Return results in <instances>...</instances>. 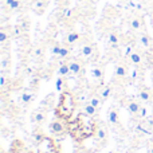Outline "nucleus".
<instances>
[{"label": "nucleus", "instance_id": "nucleus-41", "mask_svg": "<svg viewBox=\"0 0 153 153\" xmlns=\"http://www.w3.org/2000/svg\"><path fill=\"white\" fill-rule=\"evenodd\" d=\"M78 1H79V3H82V1H86V0H78Z\"/></svg>", "mask_w": 153, "mask_h": 153}, {"label": "nucleus", "instance_id": "nucleus-26", "mask_svg": "<svg viewBox=\"0 0 153 153\" xmlns=\"http://www.w3.org/2000/svg\"><path fill=\"white\" fill-rule=\"evenodd\" d=\"M109 122L113 125L118 124V113H117V110H114V109H111L110 111H109V117H108Z\"/></svg>", "mask_w": 153, "mask_h": 153}, {"label": "nucleus", "instance_id": "nucleus-40", "mask_svg": "<svg viewBox=\"0 0 153 153\" xmlns=\"http://www.w3.org/2000/svg\"><path fill=\"white\" fill-rule=\"evenodd\" d=\"M26 74L32 75V74H34V69H32V67H27V69H26Z\"/></svg>", "mask_w": 153, "mask_h": 153}, {"label": "nucleus", "instance_id": "nucleus-8", "mask_svg": "<svg viewBox=\"0 0 153 153\" xmlns=\"http://www.w3.org/2000/svg\"><path fill=\"white\" fill-rule=\"evenodd\" d=\"M46 121V110L45 109H36V110L34 111V114H32V122H35V124H43V122Z\"/></svg>", "mask_w": 153, "mask_h": 153}, {"label": "nucleus", "instance_id": "nucleus-33", "mask_svg": "<svg viewBox=\"0 0 153 153\" xmlns=\"http://www.w3.org/2000/svg\"><path fill=\"white\" fill-rule=\"evenodd\" d=\"M55 86H56V90H58V91H62V90H63V78H58V79H56Z\"/></svg>", "mask_w": 153, "mask_h": 153}, {"label": "nucleus", "instance_id": "nucleus-28", "mask_svg": "<svg viewBox=\"0 0 153 153\" xmlns=\"http://www.w3.org/2000/svg\"><path fill=\"white\" fill-rule=\"evenodd\" d=\"M10 66V58H8L7 54L3 53V56H1V61H0V67H1V71H5Z\"/></svg>", "mask_w": 153, "mask_h": 153}, {"label": "nucleus", "instance_id": "nucleus-18", "mask_svg": "<svg viewBox=\"0 0 153 153\" xmlns=\"http://www.w3.org/2000/svg\"><path fill=\"white\" fill-rule=\"evenodd\" d=\"M93 53H94V47H93V45H85L82 46L81 48V55L85 56V58H89V56L93 55Z\"/></svg>", "mask_w": 153, "mask_h": 153}, {"label": "nucleus", "instance_id": "nucleus-42", "mask_svg": "<svg viewBox=\"0 0 153 153\" xmlns=\"http://www.w3.org/2000/svg\"><path fill=\"white\" fill-rule=\"evenodd\" d=\"M151 20H152V27H153V18H152V19H151Z\"/></svg>", "mask_w": 153, "mask_h": 153}, {"label": "nucleus", "instance_id": "nucleus-20", "mask_svg": "<svg viewBox=\"0 0 153 153\" xmlns=\"http://www.w3.org/2000/svg\"><path fill=\"white\" fill-rule=\"evenodd\" d=\"M69 65H70V70H71V74L78 75L79 73L82 71V63H81V62L73 61V62H70Z\"/></svg>", "mask_w": 153, "mask_h": 153}, {"label": "nucleus", "instance_id": "nucleus-13", "mask_svg": "<svg viewBox=\"0 0 153 153\" xmlns=\"http://www.w3.org/2000/svg\"><path fill=\"white\" fill-rule=\"evenodd\" d=\"M82 113H85V114H87V116H90V117H95V114H97V111H98V109L97 108H94V106L91 105V103H85L83 105V108H82Z\"/></svg>", "mask_w": 153, "mask_h": 153}, {"label": "nucleus", "instance_id": "nucleus-31", "mask_svg": "<svg viewBox=\"0 0 153 153\" xmlns=\"http://www.w3.org/2000/svg\"><path fill=\"white\" fill-rule=\"evenodd\" d=\"M45 137H46V136L43 134V132H42V130H39V129H36V130H34V132H32V138H34V141L36 144L40 143V141H42Z\"/></svg>", "mask_w": 153, "mask_h": 153}, {"label": "nucleus", "instance_id": "nucleus-16", "mask_svg": "<svg viewBox=\"0 0 153 153\" xmlns=\"http://www.w3.org/2000/svg\"><path fill=\"white\" fill-rule=\"evenodd\" d=\"M11 36H12V34H11V28H10V31H8L7 27H1V30H0V43L4 45Z\"/></svg>", "mask_w": 153, "mask_h": 153}, {"label": "nucleus", "instance_id": "nucleus-27", "mask_svg": "<svg viewBox=\"0 0 153 153\" xmlns=\"http://www.w3.org/2000/svg\"><path fill=\"white\" fill-rule=\"evenodd\" d=\"M100 95H101V98H102V101L109 100V98H110V95H111V87L110 86H105L102 90H101Z\"/></svg>", "mask_w": 153, "mask_h": 153}, {"label": "nucleus", "instance_id": "nucleus-29", "mask_svg": "<svg viewBox=\"0 0 153 153\" xmlns=\"http://www.w3.org/2000/svg\"><path fill=\"white\" fill-rule=\"evenodd\" d=\"M58 56H59L61 59H66V58H69V56H70V46H62Z\"/></svg>", "mask_w": 153, "mask_h": 153}, {"label": "nucleus", "instance_id": "nucleus-44", "mask_svg": "<svg viewBox=\"0 0 153 153\" xmlns=\"http://www.w3.org/2000/svg\"><path fill=\"white\" fill-rule=\"evenodd\" d=\"M122 1H128V0H122Z\"/></svg>", "mask_w": 153, "mask_h": 153}, {"label": "nucleus", "instance_id": "nucleus-38", "mask_svg": "<svg viewBox=\"0 0 153 153\" xmlns=\"http://www.w3.org/2000/svg\"><path fill=\"white\" fill-rule=\"evenodd\" d=\"M76 100H78L79 102H83L85 100H87V94H86L85 91H83V93H81V94L76 95Z\"/></svg>", "mask_w": 153, "mask_h": 153}, {"label": "nucleus", "instance_id": "nucleus-39", "mask_svg": "<svg viewBox=\"0 0 153 153\" xmlns=\"http://www.w3.org/2000/svg\"><path fill=\"white\" fill-rule=\"evenodd\" d=\"M137 74H138L137 69H134V70L132 71V75H130V78H132V79H137Z\"/></svg>", "mask_w": 153, "mask_h": 153}, {"label": "nucleus", "instance_id": "nucleus-1", "mask_svg": "<svg viewBox=\"0 0 153 153\" xmlns=\"http://www.w3.org/2000/svg\"><path fill=\"white\" fill-rule=\"evenodd\" d=\"M97 126L98 125L94 117H90L81 111V113H78L75 120L69 121V134L76 143H82L83 140L95 134Z\"/></svg>", "mask_w": 153, "mask_h": 153}, {"label": "nucleus", "instance_id": "nucleus-7", "mask_svg": "<svg viewBox=\"0 0 153 153\" xmlns=\"http://www.w3.org/2000/svg\"><path fill=\"white\" fill-rule=\"evenodd\" d=\"M140 109H141V103L138 102V101H136V100H130L129 102H128V105H126V110L129 111V114H132V116L138 114Z\"/></svg>", "mask_w": 153, "mask_h": 153}, {"label": "nucleus", "instance_id": "nucleus-11", "mask_svg": "<svg viewBox=\"0 0 153 153\" xmlns=\"http://www.w3.org/2000/svg\"><path fill=\"white\" fill-rule=\"evenodd\" d=\"M138 100L141 102H149L152 100V91L149 89H146V87L140 89V91H138Z\"/></svg>", "mask_w": 153, "mask_h": 153}, {"label": "nucleus", "instance_id": "nucleus-37", "mask_svg": "<svg viewBox=\"0 0 153 153\" xmlns=\"http://www.w3.org/2000/svg\"><path fill=\"white\" fill-rule=\"evenodd\" d=\"M146 114H148V111H146V109L144 108V106H141L140 111H138V117H140V118H144V117H146Z\"/></svg>", "mask_w": 153, "mask_h": 153}, {"label": "nucleus", "instance_id": "nucleus-19", "mask_svg": "<svg viewBox=\"0 0 153 153\" xmlns=\"http://www.w3.org/2000/svg\"><path fill=\"white\" fill-rule=\"evenodd\" d=\"M58 74H59V76H69L70 74H71L70 65L69 63H62L58 69Z\"/></svg>", "mask_w": 153, "mask_h": 153}, {"label": "nucleus", "instance_id": "nucleus-24", "mask_svg": "<svg viewBox=\"0 0 153 153\" xmlns=\"http://www.w3.org/2000/svg\"><path fill=\"white\" fill-rule=\"evenodd\" d=\"M91 75H93V78H94V79L102 82V78H103V70H102V67L95 66L94 69L91 70Z\"/></svg>", "mask_w": 153, "mask_h": 153}, {"label": "nucleus", "instance_id": "nucleus-25", "mask_svg": "<svg viewBox=\"0 0 153 153\" xmlns=\"http://www.w3.org/2000/svg\"><path fill=\"white\" fill-rule=\"evenodd\" d=\"M129 61L132 62L133 65H140L141 62H143V54L138 53V51H134V53L129 56Z\"/></svg>", "mask_w": 153, "mask_h": 153}, {"label": "nucleus", "instance_id": "nucleus-3", "mask_svg": "<svg viewBox=\"0 0 153 153\" xmlns=\"http://www.w3.org/2000/svg\"><path fill=\"white\" fill-rule=\"evenodd\" d=\"M48 129H50V133L56 138V140H61V138L66 137L67 133H69V122L62 120V118L55 117V120L51 121Z\"/></svg>", "mask_w": 153, "mask_h": 153}, {"label": "nucleus", "instance_id": "nucleus-23", "mask_svg": "<svg viewBox=\"0 0 153 153\" xmlns=\"http://www.w3.org/2000/svg\"><path fill=\"white\" fill-rule=\"evenodd\" d=\"M24 32H26V31H24V30L22 28L19 24H15L13 27H11V34H12V38H16V39H18V38L23 36Z\"/></svg>", "mask_w": 153, "mask_h": 153}, {"label": "nucleus", "instance_id": "nucleus-2", "mask_svg": "<svg viewBox=\"0 0 153 153\" xmlns=\"http://www.w3.org/2000/svg\"><path fill=\"white\" fill-rule=\"evenodd\" d=\"M75 106L76 102L73 93L69 90H65L59 95V102L55 108V117L65 120L67 122L71 121V117L75 111Z\"/></svg>", "mask_w": 153, "mask_h": 153}, {"label": "nucleus", "instance_id": "nucleus-32", "mask_svg": "<svg viewBox=\"0 0 153 153\" xmlns=\"http://www.w3.org/2000/svg\"><path fill=\"white\" fill-rule=\"evenodd\" d=\"M73 13H74V10H71V8H65V10L62 11V18L70 19V18H73Z\"/></svg>", "mask_w": 153, "mask_h": 153}, {"label": "nucleus", "instance_id": "nucleus-43", "mask_svg": "<svg viewBox=\"0 0 153 153\" xmlns=\"http://www.w3.org/2000/svg\"><path fill=\"white\" fill-rule=\"evenodd\" d=\"M151 153H153V148H152V149H151Z\"/></svg>", "mask_w": 153, "mask_h": 153}, {"label": "nucleus", "instance_id": "nucleus-21", "mask_svg": "<svg viewBox=\"0 0 153 153\" xmlns=\"http://www.w3.org/2000/svg\"><path fill=\"white\" fill-rule=\"evenodd\" d=\"M126 74H128L126 66H125L124 63H117V66H116V75L118 76V78H125Z\"/></svg>", "mask_w": 153, "mask_h": 153}, {"label": "nucleus", "instance_id": "nucleus-36", "mask_svg": "<svg viewBox=\"0 0 153 153\" xmlns=\"http://www.w3.org/2000/svg\"><path fill=\"white\" fill-rule=\"evenodd\" d=\"M61 47H62V46L55 45L53 48H51V53H53L54 55H56V56H58V55H59V51H61Z\"/></svg>", "mask_w": 153, "mask_h": 153}, {"label": "nucleus", "instance_id": "nucleus-34", "mask_svg": "<svg viewBox=\"0 0 153 153\" xmlns=\"http://www.w3.org/2000/svg\"><path fill=\"white\" fill-rule=\"evenodd\" d=\"M5 82H7V78H5V71H1V75H0V86L4 89L5 87Z\"/></svg>", "mask_w": 153, "mask_h": 153}, {"label": "nucleus", "instance_id": "nucleus-10", "mask_svg": "<svg viewBox=\"0 0 153 153\" xmlns=\"http://www.w3.org/2000/svg\"><path fill=\"white\" fill-rule=\"evenodd\" d=\"M108 43L111 46V48H118L120 46V35L117 32H110L108 35Z\"/></svg>", "mask_w": 153, "mask_h": 153}, {"label": "nucleus", "instance_id": "nucleus-9", "mask_svg": "<svg viewBox=\"0 0 153 153\" xmlns=\"http://www.w3.org/2000/svg\"><path fill=\"white\" fill-rule=\"evenodd\" d=\"M138 45L144 48L151 47V38H149V35L146 34L145 31H141L140 34H138Z\"/></svg>", "mask_w": 153, "mask_h": 153}, {"label": "nucleus", "instance_id": "nucleus-35", "mask_svg": "<svg viewBox=\"0 0 153 153\" xmlns=\"http://www.w3.org/2000/svg\"><path fill=\"white\" fill-rule=\"evenodd\" d=\"M42 55H43V50H42V48H40V47L35 48V50H34V56H35V58H40Z\"/></svg>", "mask_w": 153, "mask_h": 153}, {"label": "nucleus", "instance_id": "nucleus-17", "mask_svg": "<svg viewBox=\"0 0 153 153\" xmlns=\"http://www.w3.org/2000/svg\"><path fill=\"white\" fill-rule=\"evenodd\" d=\"M20 100H22V102L23 103H30V102H32V101L35 100V94H32L30 90H24V91L22 93Z\"/></svg>", "mask_w": 153, "mask_h": 153}, {"label": "nucleus", "instance_id": "nucleus-14", "mask_svg": "<svg viewBox=\"0 0 153 153\" xmlns=\"http://www.w3.org/2000/svg\"><path fill=\"white\" fill-rule=\"evenodd\" d=\"M95 137H97V140H100V141H105L106 140V137H108V130H106V128L103 126V125L97 126Z\"/></svg>", "mask_w": 153, "mask_h": 153}, {"label": "nucleus", "instance_id": "nucleus-22", "mask_svg": "<svg viewBox=\"0 0 153 153\" xmlns=\"http://www.w3.org/2000/svg\"><path fill=\"white\" fill-rule=\"evenodd\" d=\"M89 103H91L94 108L100 109L101 103H102V98H101V95H98V94H93L89 97Z\"/></svg>", "mask_w": 153, "mask_h": 153}, {"label": "nucleus", "instance_id": "nucleus-30", "mask_svg": "<svg viewBox=\"0 0 153 153\" xmlns=\"http://www.w3.org/2000/svg\"><path fill=\"white\" fill-rule=\"evenodd\" d=\"M134 48H136V45H134V43H128V45L125 46V53H124V56L129 58V56L132 55V54L136 51Z\"/></svg>", "mask_w": 153, "mask_h": 153}, {"label": "nucleus", "instance_id": "nucleus-15", "mask_svg": "<svg viewBox=\"0 0 153 153\" xmlns=\"http://www.w3.org/2000/svg\"><path fill=\"white\" fill-rule=\"evenodd\" d=\"M78 40H79V34H78V32L71 31V32H69V34L66 35V43H67L69 46L75 45Z\"/></svg>", "mask_w": 153, "mask_h": 153}, {"label": "nucleus", "instance_id": "nucleus-4", "mask_svg": "<svg viewBox=\"0 0 153 153\" xmlns=\"http://www.w3.org/2000/svg\"><path fill=\"white\" fill-rule=\"evenodd\" d=\"M38 153H59L56 141L51 137H45L40 143L36 144Z\"/></svg>", "mask_w": 153, "mask_h": 153}, {"label": "nucleus", "instance_id": "nucleus-6", "mask_svg": "<svg viewBox=\"0 0 153 153\" xmlns=\"http://www.w3.org/2000/svg\"><path fill=\"white\" fill-rule=\"evenodd\" d=\"M129 26L133 31H138V32L145 31V30H144V20L141 16H134V18H132L129 22Z\"/></svg>", "mask_w": 153, "mask_h": 153}, {"label": "nucleus", "instance_id": "nucleus-12", "mask_svg": "<svg viewBox=\"0 0 153 153\" xmlns=\"http://www.w3.org/2000/svg\"><path fill=\"white\" fill-rule=\"evenodd\" d=\"M4 4L10 11H18L22 7L20 0H4Z\"/></svg>", "mask_w": 153, "mask_h": 153}, {"label": "nucleus", "instance_id": "nucleus-5", "mask_svg": "<svg viewBox=\"0 0 153 153\" xmlns=\"http://www.w3.org/2000/svg\"><path fill=\"white\" fill-rule=\"evenodd\" d=\"M48 5V0H32L31 8L36 15H42Z\"/></svg>", "mask_w": 153, "mask_h": 153}]
</instances>
